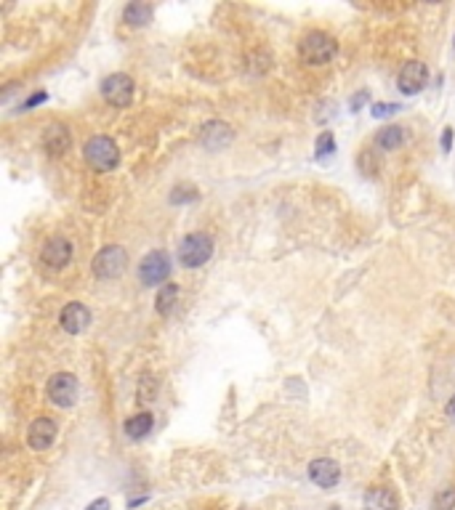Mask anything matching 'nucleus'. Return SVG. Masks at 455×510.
I'll use <instances>...</instances> for the list:
<instances>
[{"mask_svg": "<svg viewBox=\"0 0 455 510\" xmlns=\"http://www.w3.org/2000/svg\"><path fill=\"white\" fill-rule=\"evenodd\" d=\"M309 478L311 484H317L320 489H333L338 481H341V468L338 463L328 460V457H320L309 465Z\"/></svg>", "mask_w": 455, "mask_h": 510, "instance_id": "nucleus-12", "label": "nucleus"}, {"mask_svg": "<svg viewBox=\"0 0 455 510\" xmlns=\"http://www.w3.org/2000/svg\"><path fill=\"white\" fill-rule=\"evenodd\" d=\"M335 51H338V45H335V40L328 33H309L299 43L301 62L309 66L328 64V62L335 56Z\"/></svg>", "mask_w": 455, "mask_h": 510, "instance_id": "nucleus-2", "label": "nucleus"}, {"mask_svg": "<svg viewBox=\"0 0 455 510\" xmlns=\"http://www.w3.org/2000/svg\"><path fill=\"white\" fill-rule=\"evenodd\" d=\"M450 144H453V131L447 128V131L442 133V146H444V149H450Z\"/></svg>", "mask_w": 455, "mask_h": 510, "instance_id": "nucleus-25", "label": "nucleus"}, {"mask_svg": "<svg viewBox=\"0 0 455 510\" xmlns=\"http://www.w3.org/2000/svg\"><path fill=\"white\" fill-rule=\"evenodd\" d=\"M83 157L99 173L115 170L120 165V149H117V144L112 141L110 136H93V139H88L86 146H83Z\"/></svg>", "mask_w": 455, "mask_h": 510, "instance_id": "nucleus-1", "label": "nucleus"}, {"mask_svg": "<svg viewBox=\"0 0 455 510\" xmlns=\"http://www.w3.org/2000/svg\"><path fill=\"white\" fill-rule=\"evenodd\" d=\"M200 141L208 146V149H224L226 144L232 141V131L226 122H208L200 133Z\"/></svg>", "mask_w": 455, "mask_h": 510, "instance_id": "nucleus-14", "label": "nucleus"}, {"mask_svg": "<svg viewBox=\"0 0 455 510\" xmlns=\"http://www.w3.org/2000/svg\"><path fill=\"white\" fill-rule=\"evenodd\" d=\"M40 258L48 269H64L69 261H72V242L67 237H54L45 242Z\"/></svg>", "mask_w": 455, "mask_h": 510, "instance_id": "nucleus-9", "label": "nucleus"}, {"mask_svg": "<svg viewBox=\"0 0 455 510\" xmlns=\"http://www.w3.org/2000/svg\"><path fill=\"white\" fill-rule=\"evenodd\" d=\"M213 255V239L202 231H195V234H187L178 245V261L184 263L187 269H200L205 263L211 261Z\"/></svg>", "mask_w": 455, "mask_h": 510, "instance_id": "nucleus-3", "label": "nucleus"}, {"mask_svg": "<svg viewBox=\"0 0 455 510\" xmlns=\"http://www.w3.org/2000/svg\"><path fill=\"white\" fill-rule=\"evenodd\" d=\"M101 96L110 101L112 107H128L131 104V98H134V80L128 75H122V72H115V75L104 77V83H101Z\"/></svg>", "mask_w": 455, "mask_h": 510, "instance_id": "nucleus-7", "label": "nucleus"}, {"mask_svg": "<svg viewBox=\"0 0 455 510\" xmlns=\"http://www.w3.org/2000/svg\"><path fill=\"white\" fill-rule=\"evenodd\" d=\"M367 510H397V494L388 487H373L365 497Z\"/></svg>", "mask_w": 455, "mask_h": 510, "instance_id": "nucleus-15", "label": "nucleus"}, {"mask_svg": "<svg viewBox=\"0 0 455 510\" xmlns=\"http://www.w3.org/2000/svg\"><path fill=\"white\" fill-rule=\"evenodd\" d=\"M56 423L51 420V417H38V420H33V425H30V431H27V444H30V449H35V452H43V449H48V446L56 441Z\"/></svg>", "mask_w": 455, "mask_h": 510, "instance_id": "nucleus-11", "label": "nucleus"}, {"mask_svg": "<svg viewBox=\"0 0 455 510\" xmlns=\"http://www.w3.org/2000/svg\"><path fill=\"white\" fill-rule=\"evenodd\" d=\"M59 325H62V330L69 332V335H80V332L88 330L91 311L83 303H67L62 308V314H59Z\"/></svg>", "mask_w": 455, "mask_h": 510, "instance_id": "nucleus-8", "label": "nucleus"}, {"mask_svg": "<svg viewBox=\"0 0 455 510\" xmlns=\"http://www.w3.org/2000/svg\"><path fill=\"white\" fill-rule=\"evenodd\" d=\"M78 378L72 375V372H56L48 378V399L56 404V407H62V410H69V407H75L78 402Z\"/></svg>", "mask_w": 455, "mask_h": 510, "instance_id": "nucleus-4", "label": "nucleus"}, {"mask_svg": "<svg viewBox=\"0 0 455 510\" xmlns=\"http://www.w3.org/2000/svg\"><path fill=\"white\" fill-rule=\"evenodd\" d=\"M397 112H400L397 104H376V107H373V115H376V117H386V115H397Z\"/></svg>", "mask_w": 455, "mask_h": 510, "instance_id": "nucleus-22", "label": "nucleus"}, {"mask_svg": "<svg viewBox=\"0 0 455 510\" xmlns=\"http://www.w3.org/2000/svg\"><path fill=\"white\" fill-rule=\"evenodd\" d=\"M335 152V139L333 133H322L320 139H317V157H330Z\"/></svg>", "mask_w": 455, "mask_h": 510, "instance_id": "nucleus-20", "label": "nucleus"}, {"mask_svg": "<svg viewBox=\"0 0 455 510\" xmlns=\"http://www.w3.org/2000/svg\"><path fill=\"white\" fill-rule=\"evenodd\" d=\"M426 80H429V69H426V64H421V62H410V64L402 66L400 77H397V86H400V91L405 96H415L418 91H423Z\"/></svg>", "mask_w": 455, "mask_h": 510, "instance_id": "nucleus-10", "label": "nucleus"}, {"mask_svg": "<svg viewBox=\"0 0 455 510\" xmlns=\"http://www.w3.org/2000/svg\"><path fill=\"white\" fill-rule=\"evenodd\" d=\"M45 98H48V96H45V91H38V93H35L33 98H27V101H24L22 109H35L38 104H40V101H45Z\"/></svg>", "mask_w": 455, "mask_h": 510, "instance_id": "nucleus-23", "label": "nucleus"}, {"mask_svg": "<svg viewBox=\"0 0 455 510\" xmlns=\"http://www.w3.org/2000/svg\"><path fill=\"white\" fill-rule=\"evenodd\" d=\"M447 417H450V420H455V393H453V399L447 402Z\"/></svg>", "mask_w": 455, "mask_h": 510, "instance_id": "nucleus-26", "label": "nucleus"}, {"mask_svg": "<svg viewBox=\"0 0 455 510\" xmlns=\"http://www.w3.org/2000/svg\"><path fill=\"white\" fill-rule=\"evenodd\" d=\"M171 277V258L163 250H152L146 253L142 263H139V279L146 287H155V284H163Z\"/></svg>", "mask_w": 455, "mask_h": 510, "instance_id": "nucleus-5", "label": "nucleus"}, {"mask_svg": "<svg viewBox=\"0 0 455 510\" xmlns=\"http://www.w3.org/2000/svg\"><path fill=\"white\" fill-rule=\"evenodd\" d=\"M152 423H155L152 412L134 415V417H128V420H125V436H128V439H134V441H142L144 436H149Z\"/></svg>", "mask_w": 455, "mask_h": 510, "instance_id": "nucleus-16", "label": "nucleus"}, {"mask_svg": "<svg viewBox=\"0 0 455 510\" xmlns=\"http://www.w3.org/2000/svg\"><path fill=\"white\" fill-rule=\"evenodd\" d=\"M125 263H128L125 250H122L120 245H107V248H101L99 253H96V258H93V274H96L99 279H115V277L122 274Z\"/></svg>", "mask_w": 455, "mask_h": 510, "instance_id": "nucleus-6", "label": "nucleus"}, {"mask_svg": "<svg viewBox=\"0 0 455 510\" xmlns=\"http://www.w3.org/2000/svg\"><path fill=\"white\" fill-rule=\"evenodd\" d=\"M402 141H405V131H402L400 125H386V128H381L376 133V146L378 149H386V152L397 149Z\"/></svg>", "mask_w": 455, "mask_h": 510, "instance_id": "nucleus-17", "label": "nucleus"}, {"mask_svg": "<svg viewBox=\"0 0 455 510\" xmlns=\"http://www.w3.org/2000/svg\"><path fill=\"white\" fill-rule=\"evenodd\" d=\"M455 508V489H442L434 499V510H453Z\"/></svg>", "mask_w": 455, "mask_h": 510, "instance_id": "nucleus-21", "label": "nucleus"}, {"mask_svg": "<svg viewBox=\"0 0 455 510\" xmlns=\"http://www.w3.org/2000/svg\"><path fill=\"white\" fill-rule=\"evenodd\" d=\"M122 19H125V24H131V27H144V24H149V19H152V6H146V3H131V6H125Z\"/></svg>", "mask_w": 455, "mask_h": 510, "instance_id": "nucleus-18", "label": "nucleus"}, {"mask_svg": "<svg viewBox=\"0 0 455 510\" xmlns=\"http://www.w3.org/2000/svg\"><path fill=\"white\" fill-rule=\"evenodd\" d=\"M176 301H178V284H173V282H171V284H163V290L157 293V301H155L157 314L168 316L171 311H173Z\"/></svg>", "mask_w": 455, "mask_h": 510, "instance_id": "nucleus-19", "label": "nucleus"}, {"mask_svg": "<svg viewBox=\"0 0 455 510\" xmlns=\"http://www.w3.org/2000/svg\"><path fill=\"white\" fill-rule=\"evenodd\" d=\"M86 510H110V499H104V497H101V499H93V502H91V505H88Z\"/></svg>", "mask_w": 455, "mask_h": 510, "instance_id": "nucleus-24", "label": "nucleus"}, {"mask_svg": "<svg viewBox=\"0 0 455 510\" xmlns=\"http://www.w3.org/2000/svg\"><path fill=\"white\" fill-rule=\"evenodd\" d=\"M69 144H72V139H69V131L62 125V122H54V125H48L45 128V136H43V146L45 152L51 154V157H62V154L69 149Z\"/></svg>", "mask_w": 455, "mask_h": 510, "instance_id": "nucleus-13", "label": "nucleus"}]
</instances>
